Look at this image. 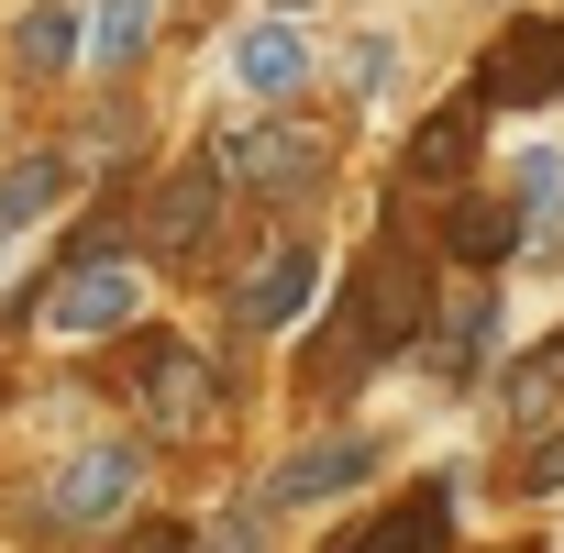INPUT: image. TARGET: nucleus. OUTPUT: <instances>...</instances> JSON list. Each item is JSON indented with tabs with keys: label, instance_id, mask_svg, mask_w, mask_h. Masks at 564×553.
Listing matches in <instances>:
<instances>
[{
	"label": "nucleus",
	"instance_id": "1",
	"mask_svg": "<svg viewBox=\"0 0 564 553\" xmlns=\"http://www.w3.org/2000/svg\"><path fill=\"white\" fill-rule=\"evenodd\" d=\"M210 166H221L232 199L311 210V199H333V177H344V122L311 111V100H276V111H243V122L210 144Z\"/></svg>",
	"mask_w": 564,
	"mask_h": 553
},
{
	"label": "nucleus",
	"instance_id": "2",
	"mask_svg": "<svg viewBox=\"0 0 564 553\" xmlns=\"http://www.w3.org/2000/svg\"><path fill=\"white\" fill-rule=\"evenodd\" d=\"M122 388H133V410H144V443H210L221 421H232V366L221 355H199L188 333H122Z\"/></svg>",
	"mask_w": 564,
	"mask_h": 553
},
{
	"label": "nucleus",
	"instance_id": "3",
	"mask_svg": "<svg viewBox=\"0 0 564 553\" xmlns=\"http://www.w3.org/2000/svg\"><path fill=\"white\" fill-rule=\"evenodd\" d=\"M144 487H155V443H144V432H89V443H67V454L45 465L34 520H45L56 542H111V531L144 509Z\"/></svg>",
	"mask_w": 564,
	"mask_h": 553
},
{
	"label": "nucleus",
	"instance_id": "4",
	"mask_svg": "<svg viewBox=\"0 0 564 553\" xmlns=\"http://www.w3.org/2000/svg\"><path fill=\"white\" fill-rule=\"evenodd\" d=\"M144 300H155V276H144V254H56L45 265V289L23 300V322L45 333V344H122L133 322H144Z\"/></svg>",
	"mask_w": 564,
	"mask_h": 553
},
{
	"label": "nucleus",
	"instance_id": "5",
	"mask_svg": "<svg viewBox=\"0 0 564 553\" xmlns=\"http://www.w3.org/2000/svg\"><path fill=\"white\" fill-rule=\"evenodd\" d=\"M322 289H333V254H322V232H276V243H254V265L232 276L221 322H232L243 344H276V333H300V322L322 311Z\"/></svg>",
	"mask_w": 564,
	"mask_h": 553
},
{
	"label": "nucleus",
	"instance_id": "6",
	"mask_svg": "<svg viewBox=\"0 0 564 553\" xmlns=\"http://www.w3.org/2000/svg\"><path fill=\"white\" fill-rule=\"evenodd\" d=\"M465 89L487 111H553L564 100V12H542V0H509V23L476 45Z\"/></svg>",
	"mask_w": 564,
	"mask_h": 553
},
{
	"label": "nucleus",
	"instance_id": "7",
	"mask_svg": "<svg viewBox=\"0 0 564 553\" xmlns=\"http://www.w3.org/2000/svg\"><path fill=\"white\" fill-rule=\"evenodd\" d=\"M388 454H399L388 421H322L300 454H276V465H265V498H276V509H344L355 487L388 476Z\"/></svg>",
	"mask_w": 564,
	"mask_h": 553
},
{
	"label": "nucleus",
	"instance_id": "8",
	"mask_svg": "<svg viewBox=\"0 0 564 553\" xmlns=\"http://www.w3.org/2000/svg\"><path fill=\"white\" fill-rule=\"evenodd\" d=\"M221 166L210 155H177L166 177H144V199H133V254L144 265H199L210 243H221Z\"/></svg>",
	"mask_w": 564,
	"mask_h": 553
},
{
	"label": "nucleus",
	"instance_id": "9",
	"mask_svg": "<svg viewBox=\"0 0 564 553\" xmlns=\"http://www.w3.org/2000/svg\"><path fill=\"white\" fill-rule=\"evenodd\" d=\"M432 243H443V265L454 276H509L520 254H531V210L509 199V188H443L432 199Z\"/></svg>",
	"mask_w": 564,
	"mask_h": 553
},
{
	"label": "nucleus",
	"instance_id": "10",
	"mask_svg": "<svg viewBox=\"0 0 564 553\" xmlns=\"http://www.w3.org/2000/svg\"><path fill=\"white\" fill-rule=\"evenodd\" d=\"M221 78L243 89V111L311 100V89H322V45L300 34V12H254V23H232V45H221Z\"/></svg>",
	"mask_w": 564,
	"mask_h": 553
},
{
	"label": "nucleus",
	"instance_id": "11",
	"mask_svg": "<svg viewBox=\"0 0 564 553\" xmlns=\"http://www.w3.org/2000/svg\"><path fill=\"white\" fill-rule=\"evenodd\" d=\"M498 355H509V276H465L421 366H432V388H476V377H498Z\"/></svg>",
	"mask_w": 564,
	"mask_h": 553
},
{
	"label": "nucleus",
	"instance_id": "12",
	"mask_svg": "<svg viewBox=\"0 0 564 553\" xmlns=\"http://www.w3.org/2000/svg\"><path fill=\"white\" fill-rule=\"evenodd\" d=\"M454 498H465V476H421L388 509H366L355 531H333V553H454Z\"/></svg>",
	"mask_w": 564,
	"mask_h": 553
},
{
	"label": "nucleus",
	"instance_id": "13",
	"mask_svg": "<svg viewBox=\"0 0 564 553\" xmlns=\"http://www.w3.org/2000/svg\"><path fill=\"white\" fill-rule=\"evenodd\" d=\"M476 133H487V100H476V89H454L443 111H421V133H410V155H399V188H410V199L465 188V177H476Z\"/></svg>",
	"mask_w": 564,
	"mask_h": 553
},
{
	"label": "nucleus",
	"instance_id": "14",
	"mask_svg": "<svg viewBox=\"0 0 564 553\" xmlns=\"http://www.w3.org/2000/svg\"><path fill=\"white\" fill-rule=\"evenodd\" d=\"M67 188H78V144H12L0 155V243L45 232L67 210Z\"/></svg>",
	"mask_w": 564,
	"mask_h": 553
},
{
	"label": "nucleus",
	"instance_id": "15",
	"mask_svg": "<svg viewBox=\"0 0 564 553\" xmlns=\"http://www.w3.org/2000/svg\"><path fill=\"white\" fill-rule=\"evenodd\" d=\"M12 78L23 89L89 78V12H78V0H34V12H12Z\"/></svg>",
	"mask_w": 564,
	"mask_h": 553
},
{
	"label": "nucleus",
	"instance_id": "16",
	"mask_svg": "<svg viewBox=\"0 0 564 553\" xmlns=\"http://www.w3.org/2000/svg\"><path fill=\"white\" fill-rule=\"evenodd\" d=\"M155 34H166V0H89V78L122 89L155 56Z\"/></svg>",
	"mask_w": 564,
	"mask_h": 553
},
{
	"label": "nucleus",
	"instance_id": "17",
	"mask_svg": "<svg viewBox=\"0 0 564 553\" xmlns=\"http://www.w3.org/2000/svg\"><path fill=\"white\" fill-rule=\"evenodd\" d=\"M498 421H509V432L564 421V333H542L531 355H498Z\"/></svg>",
	"mask_w": 564,
	"mask_h": 553
},
{
	"label": "nucleus",
	"instance_id": "18",
	"mask_svg": "<svg viewBox=\"0 0 564 553\" xmlns=\"http://www.w3.org/2000/svg\"><path fill=\"white\" fill-rule=\"evenodd\" d=\"M498 487H509L520 509L564 498V421H542V432H509V454H498Z\"/></svg>",
	"mask_w": 564,
	"mask_h": 553
},
{
	"label": "nucleus",
	"instance_id": "19",
	"mask_svg": "<svg viewBox=\"0 0 564 553\" xmlns=\"http://www.w3.org/2000/svg\"><path fill=\"white\" fill-rule=\"evenodd\" d=\"M276 520H289V509H276V498L254 487V498H232V509H221V520H210L188 553H276Z\"/></svg>",
	"mask_w": 564,
	"mask_h": 553
},
{
	"label": "nucleus",
	"instance_id": "20",
	"mask_svg": "<svg viewBox=\"0 0 564 553\" xmlns=\"http://www.w3.org/2000/svg\"><path fill=\"white\" fill-rule=\"evenodd\" d=\"M333 67H344V89H355V100H388V89H399V34H344V56H333Z\"/></svg>",
	"mask_w": 564,
	"mask_h": 553
},
{
	"label": "nucleus",
	"instance_id": "21",
	"mask_svg": "<svg viewBox=\"0 0 564 553\" xmlns=\"http://www.w3.org/2000/svg\"><path fill=\"white\" fill-rule=\"evenodd\" d=\"M265 12H311V0H265Z\"/></svg>",
	"mask_w": 564,
	"mask_h": 553
},
{
	"label": "nucleus",
	"instance_id": "22",
	"mask_svg": "<svg viewBox=\"0 0 564 553\" xmlns=\"http://www.w3.org/2000/svg\"><path fill=\"white\" fill-rule=\"evenodd\" d=\"M0 410H12V377H0Z\"/></svg>",
	"mask_w": 564,
	"mask_h": 553
}]
</instances>
